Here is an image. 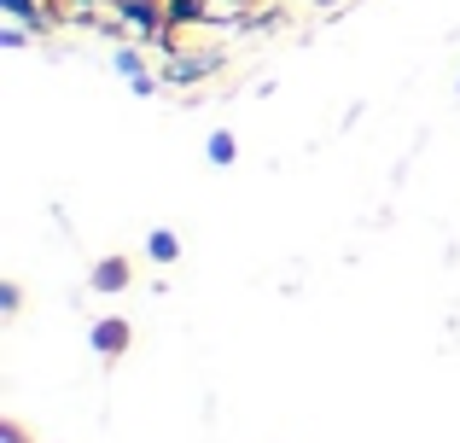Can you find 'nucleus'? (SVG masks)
<instances>
[{"label": "nucleus", "mask_w": 460, "mask_h": 443, "mask_svg": "<svg viewBox=\"0 0 460 443\" xmlns=\"http://www.w3.org/2000/svg\"><path fill=\"white\" fill-rule=\"evenodd\" d=\"M88 280H93V292H105V297L128 292V286H135V257H100Z\"/></svg>", "instance_id": "obj_1"}, {"label": "nucleus", "mask_w": 460, "mask_h": 443, "mask_svg": "<svg viewBox=\"0 0 460 443\" xmlns=\"http://www.w3.org/2000/svg\"><path fill=\"white\" fill-rule=\"evenodd\" d=\"M135 344V327H128L123 315H105V321H93V350L105 356V362H117V356Z\"/></svg>", "instance_id": "obj_2"}, {"label": "nucleus", "mask_w": 460, "mask_h": 443, "mask_svg": "<svg viewBox=\"0 0 460 443\" xmlns=\"http://www.w3.org/2000/svg\"><path fill=\"white\" fill-rule=\"evenodd\" d=\"M146 262H157V269H169V262H181V239L169 234V227H157V234L146 239Z\"/></svg>", "instance_id": "obj_3"}, {"label": "nucleus", "mask_w": 460, "mask_h": 443, "mask_svg": "<svg viewBox=\"0 0 460 443\" xmlns=\"http://www.w3.org/2000/svg\"><path fill=\"white\" fill-rule=\"evenodd\" d=\"M123 18L135 23V30H157V23H164V6H157V0H123Z\"/></svg>", "instance_id": "obj_4"}, {"label": "nucleus", "mask_w": 460, "mask_h": 443, "mask_svg": "<svg viewBox=\"0 0 460 443\" xmlns=\"http://www.w3.org/2000/svg\"><path fill=\"white\" fill-rule=\"evenodd\" d=\"M164 23H204V0H164Z\"/></svg>", "instance_id": "obj_5"}, {"label": "nucleus", "mask_w": 460, "mask_h": 443, "mask_svg": "<svg viewBox=\"0 0 460 443\" xmlns=\"http://www.w3.org/2000/svg\"><path fill=\"white\" fill-rule=\"evenodd\" d=\"M210 158L216 164H234V135H210Z\"/></svg>", "instance_id": "obj_6"}, {"label": "nucleus", "mask_w": 460, "mask_h": 443, "mask_svg": "<svg viewBox=\"0 0 460 443\" xmlns=\"http://www.w3.org/2000/svg\"><path fill=\"white\" fill-rule=\"evenodd\" d=\"M169 76H175V82H199V76H204V65H199V58H181Z\"/></svg>", "instance_id": "obj_7"}, {"label": "nucleus", "mask_w": 460, "mask_h": 443, "mask_svg": "<svg viewBox=\"0 0 460 443\" xmlns=\"http://www.w3.org/2000/svg\"><path fill=\"white\" fill-rule=\"evenodd\" d=\"M0 432H6V443H30V432H23L18 421H6V426H0Z\"/></svg>", "instance_id": "obj_8"}, {"label": "nucleus", "mask_w": 460, "mask_h": 443, "mask_svg": "<svg viewBox=\"0 0 460 443\" xmlns=\"http://www.w3.org/2000/svg\"><path fill=\"white\" fill-rule=\"evenodd\" d=\"M227 6H262V0H227Z\"/></svg>", "instance_id": "obj_9"}, {"label": "nucleus", "mask_w": 460, "mask_h": 443, "mask_svg": "<svg viewBox=\"0 0 460 443\" xmlns=\"http://www.w3.org/2000/svg\"><path fill=\"white\" fill-rule=\"evenodd\" d=\"M76 6H100V0H76Z\"/></svg>", "instance_id": "obj_10"}]
</instances>
